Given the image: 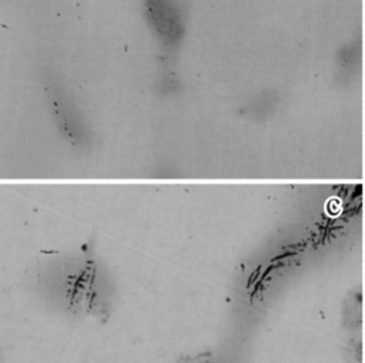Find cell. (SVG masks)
<instances>
[{
  "label": "cell",
  "instance_id": "cell-1",
  "mask_svg": "<svg viewBox=\"0 0 365 363\" xmlns=\"http://www.w3.org/2000/svg\"><path fill=\"white\" fill-rule=\"evenodd\" d=\"M141 6L145 23L165 58L163 68L167 70L185 36L182 7L178 0H141Z\"/></svg>",
  "mask_w": 365,
  "mask_h": 363
},
{
  "label": "cell",
  "instance_id": "cell-2",
  "mask_svg": "<svg viewBox=\"0 0 365 363\" xmlns=\"http://www.w3.org/2000/svg\"><path fill=\"white\" fill-rule=\"evenodd\" d=\"M43 84L50 111L53 112L54 121L61 130V134L73 142L83 140L86 137V122L64 84L48 68L43 73Z\"/></svg>",
  "mask_w": 365,
  "mask_h": 363
}]
</instances>
